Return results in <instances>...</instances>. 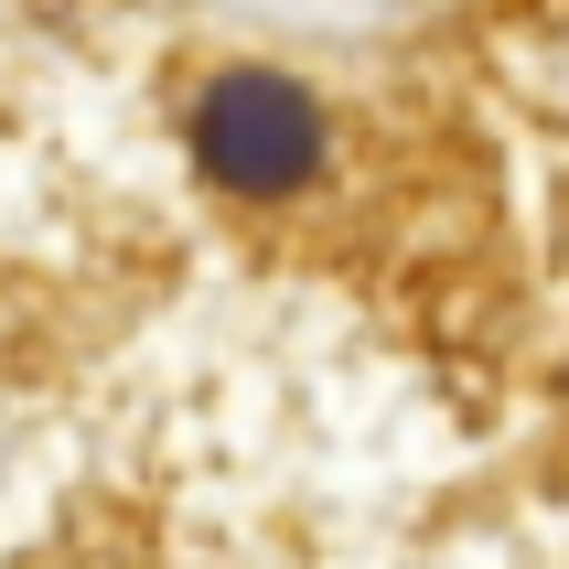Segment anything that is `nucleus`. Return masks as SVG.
Returning <instances> with one entry per match:
<instances>
[{
    "label": "nucleus",
    "mask_w": 569,
    "mask_h": 569,
    "mask_svg": "<svg viewBox=\"0 0 569 569\" xmlns=\"http://www.w3.org/2000/svg\"><path fill=\"white\" fill-rule=\"evenodd\" d=\"M119 108L0 0V569H569V0L409 11L301 193Z\"/></svg>",
    "instance_id": "1"
}]
</instances>
